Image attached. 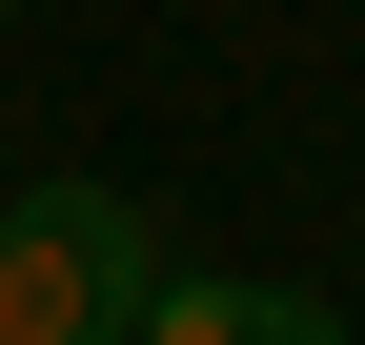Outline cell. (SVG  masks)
<instances>
[{"instance_id":"cell-1","label":"cell","mask_w":365,"mask_h":345,"mask_svg":"<svg viewBox=\"0 0 365 345\" xmlns=\"http://www.w3.org/2000/svg\"><path fill=\"white\" fill-rule=\"evenodd\" d=\"M163 305V224L122 183H21L0 203V345H143Z\"/></svg>"},{"instance_id":"cell-2","label":"cell","mask_w":365,"mask_h":345,"mask_svg":"<svg viewBox=\"0 0 365 345\" xmlns=\"http://www.w3.org/2000/svg\"><path fill=\"white\" fill-rule=\"evenodd\" d=\"M143 345H345V325L304 305V284H244V264H163Z\"/></svg>"},{"instance_id":"cell-3","label":"cell","mask_w":365,"mask_h":345,"mask_svg":"<svg viewBox=\"0 0 365 345\" xmlns=\"http://www.w3.org/2000/svg\"><path fill=\"white\" fill-rule=\"evenodd\" d=\"M345 345H365V325H345Z\"/></svg>"}]
</instances>
